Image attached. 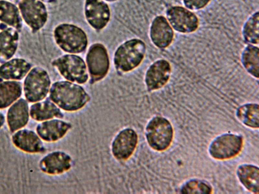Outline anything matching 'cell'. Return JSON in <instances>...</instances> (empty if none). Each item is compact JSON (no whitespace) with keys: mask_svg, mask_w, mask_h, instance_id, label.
I'll return each instance as SVG.
<instances>
[{"mask_svg":"<svg viewBox=\"0 0 259 194\" xmlns=\"http://www.w3.org/2000/svg\"><path fill=\"white\" fill-rule=\"evenodd\" d=\"M50 98L59 108L67 112L81 109L90 100L84 88L69 81L54 82L50 89Z\"/></svg>","mask_w":259,"mask_h":194,"instance_id":"cell-1","label":"cell"},{"mask_svg":"<svg viewBox=\"0 0 259 194\" xmlns=\"http://www.w3.org/2000/svg\"><path fill=\"white\" fill-rule=\"evenodd\" d=\"M146 51L145 43L139 38L128 40L116 49L114 56L116 68L128 72L138 67L143 61Z\"/></svg>","mask_w":259,"mask_h":194,"instance_id":"cell-2","label":"cell"},{"mask_svg":"<svg viewBox=\"0 0 259 194\" xmlns=\"http://www.w3.org/2000/svg\"><path fill=\"white\" fill-rule=\"evenodd\" d=\"M145 134L149 146L154 151L162 152L170 146L174 138V129L167 119L155 116L147 123Z\"/></svg>","mask_w":259,"mask_h":194,"instance_id":"cell-3","label":"cell"},{"mask_svg":"<svg viewBox=\"0 0 259 194\" xmlns=\"http://www.w3.org/2000/svg\"><path fill=\"white\" fill-rule=\"evenodd\" d=\"M54 37L57 44L67 53H80L88 46V37L85 32L72 24L58 25L54 30Z\"/></svg>","mask_w":259,"mask_h":194,"instance_id":"cell-4","label":"cell"},{"mask_svg":"<svg viewBox=\"0 0 259 194\" xmlns=\"http://www.w3.org/2000/svg\"><path fill=\"white\" fill-rule=\"evenodd\" d=\"M51 79L48 72L40 67H34L27 74L24 82V92L30 103L44 100L50 91Z\"/></svg>","mask_w":259,"mask_h":194,"instance_id":"cell-5","label":"cell"},{"mask_svg":"<svg viewBox=\"0 0 259 194\" xmlns=\"http://www.w3.org/2000/svg\"><path fill=\"white\" fill-rule=\"evenodd\" d=\"M243 138L234 133H224L213 138L208 147V153L213 159L225 160L238 155L242 150Z\"/></svg>","mask_w":259,"mask_h":194,"instance_id":"cell-6","label":"cell"},{"mask_svg":"<svg viewBox=\"0 0 259 194\" xmlns=\"http://www.w3.org/2000/svg\"><path fill=\"white\" fill-rule=\"evenodd\" d=\"M52 64L68 81L84 84L89 79L87 65L79 56L65 55L54 60Z\"/></svg>","mask_w":259,"mask_h":194,"instance_id":"cell-7","label":"cell"},{"mask_svg":"<svg viewBox=\"0 0 259 194\" xmlns=\"http://www.w3.org/2000/svg\"><path fill=\"white\" fill-rule=\"evenodd\" d=\"M87 66L93 82L103 79L107 74L110 66L107 50L100 43L92 44L86 57Z\"/></svg>","mask_w":259,"mask_h":194,"instance_id":"cell-8","label":"cell"},{"mask_svg":"<svg viewBox=\"0 0 259 194\" xmlns=\"http://www.w3.org/2000/svg\"><path fill=\"white\" fill-rule=\"evenodd\" d=\"M166 18L176 31L190 33L196 31L199 25V19L192 11L181 6H172L166 11Z\"/></svg>","mask_w":259,"mask_h":194,"instance_id":"cell-9","label":"cell"},{"mask_svg":"<svg viewBox=\"0 0 259 194\" xmlns=\"http://www.w3.org/2000/svg\"><path fill=\"white\" fill-rule=\"evenodd\" d=\"M18 7L22 18L33 32L40 30L48 18L45 4L40 0H20Z\"/></svg>","mask_w":259,"mask_h":194,"instance_id":"cell-10","label":"cell"},{"mask_svg":"<svg viewBox=\"0 0 259 194\" xmlns=\"http://www.w3.org/2000/svg\"><path fill=\"white\" fill-rule=\"evenodd\" d=\"M138 143V135L133 128L127 127L119 131L111 143V153L118 161H126L134 154Z\"/></svg>","mask_w":259,"mask_h":194,"instance_id":"cell-11","label":"cell"},{"mask_svg":"<svg viewBox=\"0 0 259 194\" xmlns=\"http://www.w3.org/2000/svg\"><path fill=\"white\" fill-rule=\"evenodd\" d=\"M171 72L170 63L163 59L154 62L148 68L145 76V83L148 91L162 88L168 82Z\"/></svg>","mask_w":259,"mask_h":194,"instance_id":"cell-12","label":"cell"},{"mask_svg":"<svg viewBox=\"0 0 259 194\" xmlns=\"http://www.w3.org/2000/svg\"><path fill=\"white\" fill-rule=\"evenodd\" d=\"M84 11L88 22L96 30L104 28L110 19V8L103 0H85Z\"/></svg>","mask_w":259,"mask_h":194,"instance_id":"cell-13","label":"cell"},{"mask_svg":"<svg viewBox=\"0 0 259 194\" xmlns=\"http://www.w3.org/2000/svg\"><path fill=\"white\" fill-rule=\"evenodd\" d=\"M149 35L151 42L156 47L164 49L172 43L175 34L166 18L160 15L153 19Z\"/></svg>","mask_w":259,"mask_h":194,"instance_id":"cell-14","label":"cell"},{"mask_svg":"<svg viewBox=\"0 0 259 194\" xmlns=\"http://www.w3.org/2000/svg\"><path fill=\"white\" fill-rule=\"evenodd\" d=\"M72 159L63 151H54L44 156L39 167L43 172L49 175H58L68 171L72 166Z\"/></svg>","mask_w":259,"mask_h":194,"instance_id":"cell-15","label":"cell"},{"mask_svg":"<svg viewBox=\"0 0 259 194\" xmlns=\"http://www.w3.org/2000/svg\"><path fill=\"white\" fill-rule=\"evenodd\" d=\"M71 128V124L65 121L54 119L44 121L36 128L38 135L47 142L56 141L63 137Z\"/></svg>","mask_w":259,"mask_h":194,"instance_id":"cell-16","label":"cell"},{"mask_svg":"<svg viewBox=\"0 0 259 194\" xmlns=\"http://www.w3.org/2000/svg\"><path fill=\"white\" fill-rule=\"evenodd\" d=\"M12 140L16 147L26 153H38L45 151L40 138L31 130L24 129L17 131L12 135Z\"/></svg>","mask_w":259,"mask_h":194,"instance_id":"cell-17","label":"cell"},{"mask_svg":"<svg viewBox=\"0 0 259 194\" xmlns=\"http://www.w3.org/2000/svg\"><path fill=\"white\" fill-rule=\"evenodd\" d=\"M29 107L27 102L21 98L15 102L9 109L7 120L11 132L24 127L29 120Z\"/></svg>","mask_w":259,"mask_h":194,"instance_id":"cell-18","label":"cell"},{"mask_svg":"<svg viewBox=\"0 0 259 194\" xmlns=\"http://www.w3.org/2000/svg\"><path fill=\"white\" fill-rule=\"evenodd\" d=\"M32 65L22 58L9 60L0 66V78L8 80H20L29 72Z\"/></svg>","mask_w":259,"mask_h":194,"instance_id":"cell-19","label":"cell"},{"mask_svg":"<svg viewBox=\"0 0 259 194\" xmlns=\"http://www.w3.org/2000/svg\"><path fill=\"white\" fill-rule=\"evenodd\" d=\"M19 31L10 27L0 32V63L10 60L15 54L18 46Z\"/></svg>","mask_w":259,"mask_h":194,"instance_id":"cell-20","label":"cell"},{"mask_svg":"<svg viewBox=\"0 0 259 194\" xmlns=\"http://www.w3.org/2000/svg\"><path fill=\"white\" fill-rule=\"evenodd\" d=\"M237 176L241 184L253 193L259 192V168L250 164L239 165L236 170Z\"/></svg>","mask_w":259,"mask_h":194,"instance_id":"cell-21","label":"cell"},{"mask_svg":"<svg viewBox=\"0 0 259 194\" xmlns=\"http://www.w3.org/2000/svg\"><path fill=\"white\" fill-rule=\"evenodd\" d=\"M31 117L37 121H43L55 117L62 118L63 115L60 108L53 102L46 100L36 103L31 106Z\"/></svg>","mask_w":259,"mask_h":194,"instance_id":"cell-22","label":"cell"},{"mask_svg":"<svg viewBox=\"0 0 259 194\" xmlns=\"http://www.w3.org/2000/svg\"><path fill=\"white\" fill-rule=\"evenodd\" d=\"M0 21L19 32L22 28V18L19 8L5 0H0Z\"/></svg>","mask_w":259,"mask_h":194,"instance_id":"cell-23","label":"cell"},{"mask_svg":"<svg viewBox=\"0 0 259 194\" xmlns=\"http://www.w3.org/2000/svg\"><path fill=\"white\" fill-rule=\"evenodd\" d=\"M21 83L15 80H8L0 83V109L8 107L21 95Z\"/></svg>","mask_w":259,"mask_h":194,"instance_id":"cell-24","label":"cell"},{"mask_svg":"<svg viewBox=\"0 0 259 194\" xmlns=\"http://www.w3.org/2000/svg\"><path fill=\"white\" fill-rule=\"evenodd\" d=\"M236 116L243 125L253 129L259 127V107L257 103H249L240 106L236 110Z\"/></svg>","mask_w":259,"mask_h":194,"instance_id":"cell-25","label":"cell"},{"mask_svg":"<svg viewBox=\"0 0 259 194\" xmlns=\"http://www.w3.org/2000/svg\"><path fill=\"white\" fill-rule=\"evenodd\" d=\"M259 50L255 45H247L241 55V62L245 70L253 77L259 76Z\"/></svg>","mask_w":259,"mask_h":194,"instance_id":"cell-26","label":"cell"},{"mask_svg":"<svg viewBox=\"0 0 259 194\" xmlns=\"http://www.w3.org/2000/svg\"><path fill=\"white\" fill-rule=\"evenodd\" d=\"M259 13H253L244 23L242 30L244 40L250 44L257 45L259 42Z\"/></svg>","mask_w":259,"mask_h":194,"instance_id":"cell-27","label":"cell"},{"mask_svg":"<svg viewBox=\"0 0 259 194\" xmlns=\"http://www.w3.org/2000/svg\"><path fill=\"white\" fill-rule=\"evenodd\" d=\"M212 192L211 185L206 181L193 178L185 182L180 188V192L182 193H205Z\"/></svg>","mask_w":259,"mask_h":194,"instance_id":"cell-28","label":"cell"},{"mask_svg":"<svg viewBox=\"0 0 259 194\" xmlns=\"http://www.w3.org/2000/svg\"><path fill=\"white\" fill-rule=\"evenodd\" d=\"M211 0H182L185 8L191 11H198L206 7Z\"/></svg>","mask_w":259,"mask_h":194,"instance_id":"cell-29","label":"cell"},{"mask_svg":"<svg viewBox=\"0 0 259 194\" xmlns=\"http://www.w3.org/2000/svg\"><path fill=\"white\" fill-rule=\"evenodd\" d=\"M5 121V116L1 112H0V128L3 126Z\"/></svg>","mask_w":259,"mask_h":194,"instance_id":"cell-30","label":"cell"},{"mask_svg":"<svg viewBox=\"0 0 259 194\" xmlns=\"http://www.w3.org/2000/svg\"><path fill=\"white\" fill-rule=\"evenodd\" d=\"M43 3H48V4H51L55 3L56 0H40Z\"/></svg>","mask_w":259,"mask_h":194,"instance_id":"cell-31","label":"cell"},{"mask_svg":"<svg viewBox=\"0 0 259 194\" xmlns=\"http://www.w3.org/2000/svg\"><path fill=\"white\" fill-rule=\"evenodd\" d=\"M104 1L108 2H114L118 0H104Z\"/></svg>","mask_w":259,"mask_h":194,"instance_id":"cell-32","label":"cell"}]
</instances>
